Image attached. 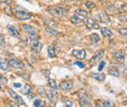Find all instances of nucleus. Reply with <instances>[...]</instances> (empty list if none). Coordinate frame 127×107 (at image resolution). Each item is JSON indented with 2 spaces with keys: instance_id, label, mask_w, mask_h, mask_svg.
<instances>
[{
  "instance_id": "obj_1",
  "label": "nucleus",
  "mask_w": 127,
  "mask_h": 107,
  "mask_svg": "<svg viewBox=\"0 0 127 107\" xmlns=\"http://www.w3.org/2000/svg\"><path fill=\"white\" fill-rule=\"evenodd\" d=\"M78 98L81 106H90L91 105V96L84 89H80L78 92Z\"/></svg>"
},
{
  "instance_id": "obj_2",
  "label": "nucleus",
  "mask_w": 127,
  "mask_h": 107,
  "mask_svg": "<svg viewBox=\"0 0 127 107\" xmlns=\"http://www.w3.org/2000/svg\"><path fill=\"white\" fill-rule=\"evenodd\" d=\"M49 12L51 15H53L56 18H63L65 16L66 13V9L64 8L63 6H59V5H56V6H53V7H50L49 8Z\"/></svg>"
},
{
  "instance_id": "obj_3",
  "label": "nucleus",
  "mask_w": 127,
  "mask_h": 107,
  "mask_svg": "<svg viewBox=\"0 0 127 107\" xmlns=\"http://www.w3.org/2000/svg\"><path fill=\"white\" fill-rule=\"evenodd\" d=\"M84 22H85L86 26L89 29H99L100 28L99 23L96 21L94 19H92V18H86L84 20Z\"/></svg>"
},
{
  "instance_id": "obj_4",
  "label": "nucleus",
  "mask_w": 127,
  "mask_h": 107,
  "mask_svg": "<svg viewBox=\"0 0 127 107\" xmlns=\"http://www.w3.org/2000/svg\"><path fill=\"white\" fill-rule=\"evenodd\" d=\"M8 92H9L10 96L16 100V102L18 103V105H23V106H26V103H25V101L23 100V98H22L20 95H18V94H17V92H14L12 89H8Z\"/></svg>"
},
{
  "instance_id": "obj_5",
  "label": "nucleus",
  "mask_w": 127,
  "mask_h": 107,
  "mask_svg": "<svg viewBox=\"0 0 127 107\" xmlns=\"http://www.w3.org/2000/svg\"><path fill=\"white\" fill-rule=\"evenodd\" d=\"M104 54H105V51H104V50L98 51L95 55L92 57V59L90 60V61H89V62H90V64L93 66V65H95L96 63H98V62L100 61V60L104 57Z\"/></svg>"
},
{
  "instance_id": "obj_6",
  "label": "nucleus",
  "mask_w": 127,
  "mask_h": 107,
  "mask_svg": "<svg viewBox=\"0 0 127 107\" xmlns=\"http://www.w3.org/2000/svg\"><path fill=\"white\" fill-rule=\"evenodd\" d=\"M10 64V67L14 68V69H24V64L22 61H20L19 60L16 59H12L8 61Z\"/></svg>"
},
{
  "instance_id": "obj_7",
  "label": "nucleus",
  "mask_w": 127,
  "mask_h": 107,
  "mask_svg": "<svg viewBox=\"0 0 127 107\" xmlns=\"http://www.w3.org/2000/svg\"><path fill=\"white\" fill-rule=\"evenodd\" d=\"M98 15H99V20H100V21H102V22H104V23H108V22L111 21V19H110V17H109L107 12L101 10V11L98 12Z\"/></svg>"
},
{
  "instance_id": "obj_8",
  "label": "nucleus",
  "mask_w": 127,
  "mask_h": 107,
  "mask_svg": "<svg viewBox=\"0 0 127 107\" xmlns=\"http://www.w3.org/2000/svg\"><path fill=\"white\" fill-rule=\"evenodd\" d=\"M72 56L76 58L77 60L82 61L86 58V52L84 50H73L72 51Z\"/></svg>"
},
{
  "instance_id": "obj_9",
  "label": "nucleus",
  "mask_w": 127,
  "mask_h": 107,
  "mask_svg": "<svg viewBox=\"0 0 127 107\" xmlns=\"http://www.w3.org/2000/svg\"><path fill=\"white\" fill-rule=\"evenodd\" d=\"M16 18H18L19 20H22V21H25V20H30L32 18V15L29 14V13H26L24 11H17L15 13Z\"/></svg>"
},
{
  "instance_id": "obj_10",
  "label": "nucleus",
  "mask_w": 127,
  "mask_h": 107,
  "mask_svg": "<svg viewBox=\"0 0 127 107\" xmlns=\"http://www.w3.org/2000/svg\"><path fill=\"white\" fill-rule=\"evenodd\" d=\"M72 86H73V84L71 81H63L60 84V88L64 91H69L72 88Z\"/></svg>"
},
{
  "instance_id": "obj_11",
  "label": "nucleus",
  "mask_w": 127,
  "mask_h": 107,
  "mask_svg": "<svg viewBox=\"0 0 127 107\" xmlns=\"http://www.w3.org/2000/svg\"><path fill=\"white\" fill-rule=\"evenodd\" d=\"M41 48H42V45L40 44V42H39L37 39L34 40V41H32V52H34V53H38V52H40Z\"/></svg>"
},
{
  "instance_id": "obj_12",
  "label": "nucleus",
  "mask_w": 127,
  "mask_h": 107,
  "mask_svg": "<svg viewBox=\"0 0 127 107\" xmlns=\"http://www.w3.org/2000/svg\"><path fill=\"white\" fill-rule=\"evenodd\" d=\"M113 58L116 60V61H122L125 60V55L123 54L122 51H117L113 54Z\"/></svg>"
},
{
  "instance_id": "obj_13",
  "label": "nucleus",
  "mask_w": 127,
  "mask_h": 107,
  "mask_svg": "<svg viewBox=\"0 0 127 107\" xmlns=\"http://www.w3.org/2000/svg\"><path fill=\"white\" fill-rule=\"evenodd\" d=\"M101 32H102V35L104 37H107V38H110L112 36V32L111 31V29L107 28V27H102L101 28Z\"/></svg>"
},
{
  "instance_id": "obj_14",
  "label": "nucleus",
  "mask_w": 127,
  "mask_h": 107,
  "mask_svg": "<svg viewBox=\"0 0 127 107\" xmlns=\"http://www.w3.org/2000/svg\"><path fill=\"white\" fill-rule=\"evenodd\" d=\"M7 27H8V30H9V32H10V33H11V34H12L14 37H16V38H19V37H20L19 31L16 29V27H14L13 25H10V24H9Z\"/></svg>"
},
{
  "instance_id": "obj_15",
  "label": "nucleus",
  "mask_w": 127,
  "mask_h": 107,
  "mask_svg": "<svg viewBox=\"0 0 127 107\" xmlns=\"http://www.w3.org/2000/svg\"><path fill=\"white\" fill-rule=\"evenodd\" d=\"M0 68L2 70H8L10 68V64L9 62L5 60H0Z\"/></svg>"
},
{
  "instance_id": "obj_16",
  "label": "nucleus",
  "mask_w": 127,
  "mask_h": 107,
  "mask_svg": "<svg viewBox=\"0 0 127 107\" xmlns=\"http://www.w3.org/2000/svg\"><path fill=\"white\" fill-rule=\"evenodd\" d=\"M92 78H94L97 81H104L106 79V75L104 73H93Z\"/></svg>"
},
{
  "instance_id": "obj_17",
  "label": "nucleus",
  "mask_w": 127,
  "mask_h": 107,
  "mask_svg": "<svg viewBox=\"0 0 127 107\" xmlns=\"http://www.w3.org/2000/svg\"><path fill=\"white\" fill-rule=\"evenodd\" d=\"M32 92V86L29 85V84H27V85L25 86V88H23V89L21 90V92H22L23 94H30Z\"/></svg>"
},
{
  "instance_id": "obj_18",
  "label": "nucleus",
  "mask_w": 127,
  "mask_h": 107,
  "mask_svg": "<svg viewBox=\"0 0 127 107\" xmlns=\"http://www.w3.org/2000/svg\"><path fill=\"white\" fill-rule=\"evenodd\" d=\"M70 21L72 22V23H74V24H79V23H82L83 22V21L81 20L79 18V16H72L71 18H70Z\"/></svg>"
},
{
  "instance_id": "obj_19",
  "label": "nucleus",
  "mask_w": 127,
  "mask_h": 107,
  "mask_svg": "<svg viewBox=\"0 0 127 107\" xmlns=\"http://www.w3.org/2000/svg\"><path fill=\"white\" fill-rule=\"evenodd\" d=\"M48 55H49V57H50V58H52V59L56 58V53H55V47L53 46V45H50V46L48 47Z\"/></svg>"
},
{
  "instance_id": "obj_20",
  "label": "nucleus",
  "mask_w": 127,
  "mask_h": 107,
  "mask_svg": "<svg viewBox=\"0 0 127 107\" xmlns=\"http://www.w3.org/2000/svg\"><path fill=\"white\" fill-rule=\"evenodd\" d=\"M7 83H8L7 78L5 76H3V75H0V88L4 89L6 87V85H7Z\"/></svg>"
},
{
  "instance_id": "obj_21",
  "label": "nucleus",
  "mask_w": 127,
  "mask_h": 107,
  "mask_svg": "<svg viewBox=\"0 0 127 107\" xmlns=\"http://www.w3.org/2000/svg\"><path fill=\"white\" fill-rule=\"evenodd\" d=\"M74 13H75V15L80 16V17H82V18H86V17L88 16V12H87V11H84V10H82V9H77V10H75Z\"/></svg>"
},
{
  "instance_id": "obj_22",
  "label": "nucleus",
  "mask_w": 127,
  "mask_h": 107,
  "mask_svg": "<svg viewBox=\"0 0 127 107\" xmlns=\"http://www.w3.org/2000/svg\"><path fill=\"white\" fill-rule=\"evenodd\" d=\"M109 73L112 75V76H115V77H118L119 76V71L115 68V67H111L110 69H109Z\"/></svg>"
},
{
  "instance_id": "obj_23",
  "label": "nucleus",
  "mask_w": 127,
  "mask_h": 107,
  "mask_svg": "<svg viewBox=\"0 0 127 107\" xmlns=\"http://www.w3.org/2000/svg\"><path fill=\"white\" fill-rule=\"evenodd\" d=\"M45 29L50 33V34H52V35H59L60 34V32L58 30H56V29H53V28H51V27H49L48 25H45Z\"/></svg>"
},
{
  "instance_id": "obj_24",
  "label": "nucleus",
  "mask_w": 127,
  "mask_h": 107,
  "mask_svg": "<svg viewBox=\"0 0 127 107\" xmlns=\"http://www.w3.org/2000/svg\"><path fill=\"white\" fill-rule=\"evenodd\" d=\"M48 84H49V86L51 87V89H53V90H57V89H58L55 80H53V79H49V80H48Z\"/></svg>"
},
{
  "instance_id": "obj_25",
  "label": "nucleus",
  "mask_w": 127,
  "mask_h": 107,
  "mask_svg": "<svg viewBox=\"0 0 127 107\" xmlns=\"http://www.w3.org/2000/svg\"><path fill=\"white\" fill-rule=\"evenodd\" d=\"M29 36H30V39H31L32 41L36 40V39H37V37H38V36H37V30L29 32Z\"/></svg>"
},
{
  "instance_id": "obj_26",
  "label": "nucleus",
  "mask_w": 127,
  "mask_h": 107,
  "mask_svg": "<svg viewBox=\"0 0 127 107\" xmlns=\"http://www.w3.org/2000/svg\"><path fill=\"white\" fill-rule=\"evenodd\" d=\"M24 30H26L28 33L29 32H32V31H35L36 29L33 27V26H31V25H29V24H24Z\"/></svg>"
},
{
  "instance_id": "obj_27",
  "label": "nucleus",
  "mask_w": 127,
  "mask_h": 107,
  "mask_svg": "<svg viewBox=\"0 0 127 107\" xmlns=\"http://www.w3.org/2000/svg\"><path fill=\"white\" fill-rule=\"evenodd\" d=\"M63 102H64V106H68V107L73 106V102H72L70 99L65 98V99H64V100H63Z\"/></svg>"
},
{
  "instance_id": "obj_28",
  "label": "nucleus",
  "mask_w": 127,
  "mask_h": 107,
  "mask_svg": "<svg viewBox=\"0 0 127 107\" xmlns=\"http://www.w3.org/2000/svg\"><path fill=\"white\" fill-rule=\"evenodd\" d=\"M91 40H92L93 43H98V41H100V37L97 33H93L91 35Z\"/></svg>"
},
{
  "instance_id": "obj_29",
  "label": "nucleus",
  "mask_w": 127,
  "mask_h": 107,
  "mask_svg": "<svg viewBox=\"0 0 127 107\" xmlns=\"http://www.w3.org/2000/svg\"><path fill=\"white\" fill-rule=\"evenodd\" d=\"M85 6H86L88 9H94V8H96V4L94 2H92V1H87V2L85 3Z\"/></svg>"
},
{
  "instance_id": "obj_30",
  "label": "nucleus",
  "mask_w": 127,
  "mask_h": 107,
  "mask_svg": "<svg viewBox=\"0 0 127 107\" xmlns=\"http://www.w3.org/2000/svg\"><path fill=\"white\" fill-rule=\"evenodd\" d=\"M0 46L2 47V48H5L6 47V41H5L4 35L2 33H0Z\"/></svg>"
},
{
  "instance_id": "obj_31",
  "label": "nucleus",
  "mask_w": 127,
  "mask_h": 107,
  "mask_svg": "<svg viewBox=\"0 0 127 107\" xmlns=\"http://www.w3.org/2000/svg\"><path fill=\"white\" fill-rule=\"evenodd\" d=\"M53 91H55V90H50V91H47V92H45V94H46V96H47L48 98L50 99V100H52L53 99V97H54V92Z\"/></svg>"
},
{
  "instance_id": "obj_32",
  "label": "nucleus",
  "mask_w": 127,
  "mask_h": 107,
  "mask_svg": "<svg viewBox=\"0 0 127 107\" xmlns=\"http://www.w3.org/2000/svg\"><path fill=\"white\" fill-rule=\"evenodd\" d=\"M119 33L124 37V38H126V32H127V29L126 27H122V28H119Z\"/></svg>"
},
{
  "instance_id": "obj_33",
  "label": "nucleus",
  "mask_w": 127,
  "mask_h": 107,
  "mask_svg": "<svg viewBox=\"0 0 127 107\" xmlns=\"http://www.w3.org/2000/svg\"><path fill=\"white\" fill-rule=\"evenodd\" d=\"M41 103H42V101H41L40 99H35V100H34V103H33V105H34V106L39 107V106H41V105H42Z\"/></svg>"
},
{
  "instance_id": "obj_34",
  "label": "nucleus",
  "mask_w": 127,
  "mask_h": 107,
  "mask_svg": "<svg viewBox=\"0 0 127 107\" xmlns=\"http://www.w3.org/2000/svg\"><path fill=\"white\" fill-rule=\"evenodd\" d=\"M105 64H106L105 61H101V62H100V65H99V67H98V70H99V71H102L103 68L105 67Z\"/></svg>"
},
{
  "instance_id": "obj_35",
  "label": "nucleus",
  "mask_w": 127,
  "mask_h": 107,
  "mask_svg": "<svg viewBox=\"0 0 127 107\" xmlns=\"http://www.w3.org/2000/svg\"><path fill=\"white\" fill-rule=\"evenodd\" d=\"M74 64H76L77 66H79V67H81V68H85V65H84L82 62H80V61H76Z\"/></svg>"
},
{
  "instance_id": "obj_36",
  "label": "nucleus",
  "mask_w": 127,
  "mask_h": 107,
  "mask_svg": "<svg viewBox=\"0 0 127 107\" xmlns=\"http://www.w3.org/2000/svg\"><path fill=\"white\" fill-rule=\"evenodd\" d=\"M2 3H5V4H7V5H10L11 4V2H12V0H0Z\"/></svg>"
},
{
  "instance_id": "obj_37",
  "label": "nucleus",
  "mask_w": 127,
  "mask_h": 107,
  "mask_svg": "<svg viewBox=\"0 0 127 107\" xmlns=\"http://www.w3.org/2000/svg\"><path fill=\"white\" fill-rule=\"evenodd\" d=\"M105 106H110V107H113V104L111 103V102H110V101H106L105 102V104H104Z\"/></svg>"
},
{
  "instance_id": "obj_38",
  "label": "nucleus",
  "mask_w": 127,
  "mask_h": 107,
  "mask_svg": "<svg viewBox=\"0 0 127 107\" xmlns=\"http://www.w3.org/2000/svg\"><path fill=\"white\" fill-rule=\"evenodd\" d=\"M38 92H39L40 94H42L43 96H45V92L43 91V88H40V89L38 90Z\"/></svg>"
},
{
  "instance_id": "obj_39",
  "label": "nucleus",
  "mask_w": 127,
  "mask_h": 107,
  "mask_svg": "<svg viewBox=\"0 0 127 107\" xmlns=\"http://www.w3.org/2000/svg\"><path fill=\"white\" fill-rule=\"evenodd\" d=\"M14 87H16V88H21V87H22V85H21V84H19V83H14Z\"/></svg>"
},
{
  "instance_id": "obj_40",
  "label": "nucleus",
  "mask_w": 127,
  "mask_h": 107,
  "mask_svg": "<svg viewBox=\"0 0 127 107\" xmlns=\"http://www.w3.org/2000/svg\"><path fill=\"white\" fill-rule=\"evenodd\" d=\"M43 73H44V75H46V76H49V75H50V72H49L48 70H43Z\"/></svg>"
},
{
  "instance_id": "obj_41",
  "label": "nucleus",
  "mask_w": 127,
  "mask_h": 107,
  "mask_svg": "<svg viewBox=\"0 0 127 107\" xmlns=\"http://www.w3.org/2000/svg\"><path fill=\"white\" fill-rule=\"evenodd\" d=\"M96 106L97 107H99V106L103 107V106H105V105H104V104H102V102H99V101H98V102H97V104H96Z\"/></svg>"
},
{
  "instance_id": "obj_42",
  "label": "nucleus",
  "mask_w": 127,
  "mask_h": 107,
  "mask_svg": "<svg viewBox=\"0 0 127 107\" xmlns=\"http://www.w3.org/2000/svg\"><path fill=\"white\" fill-rule=\"evenodd\" d=\"M121 9H122V11H124V12H125V11H126V4H124V6H122V7H121Z\"/></svg>"
},
{
  "instance_id": "obj_43",
  "label": "nucleus",
  "mask_w": 127,
  "mask_h": 107,
  "mask_svg": "<svg viewBox=\"0 0 127 107\" xmlns=\"http://www.w3.org/2000/svg\"><path fill=\"white\" fill-rule=\"evenodd\" d=\"M26 1H29V2H32V0H26Z\"/></svg>"
},
{
  "instance_id": "obj_44",
  "label": "nucleus",
  "mask_w": 127,
  "mask_h": 107,
  "mask_svg": "<svg viewBox=\"0 0 127 107\" xmlns=\"http://www.w3.org/2000/svg\"><path fill=\"white\" fill-rule=\"evenodd\" d=\"M65 1H72V0H65Z\"/></svg>"
}]
</instances>
